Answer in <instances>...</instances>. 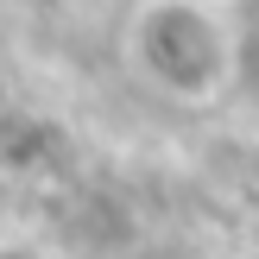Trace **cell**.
I'll use <instances>...</instances> for the list:
<instances>
[{
	"instance_id": "obj_1",
	"label": "cell",
	"mask_w": 259,
	"mask_h": 259,
	"mask_svg": "<svg viewBox=\"0 0 259 259\" xmlns=\"http://www.w3.org/2000/svg\"><path fill=\"white\" fill-rule=\"evenodd\" d=\"M120 57L146 95L171 108H215L240 76V32L215 0H139Z\"/></svg>"
},
{
	"instance_id": "obj_2",
	"label": "cell",
	"mask_w": 259,
	"mask_h": 259,
	"mask_svg": "<svg viewBox=\"0 0 259 259\" xmlns=\"http://www.w3.org/2000/svg\"><path fill=\"white\" fill-rule=\"evenodd\" d=\"M0 228H7V196H0Z\"/></svg>"
}]
</instances>
